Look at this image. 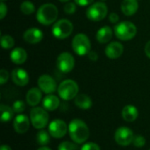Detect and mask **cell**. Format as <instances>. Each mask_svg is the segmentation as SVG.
I'll return each mask as SVG.
<instances>
[{"label": "cell", "mask_w": 150, "mask_h": 150, "mask_svg": "<svg viewBox=\"0 0 150 150\" xmlns=\"http://www.w3.org/2000/svg\"><path fill=\"white\" fill-rule=\"evenodd\" d=\"M69 134L75 143L83 144L88 140L90 130L83 120L75 119L71 120L69 125Z\"/></svg>", "instance_id": "cell-1"}, {"label": "cell", "mask_w": 150, "mask_h": 150, "mask_svg": "<svg viewBox=\"0 0 150 150\" xmlns=\"http://www.w3.org/2000/svg\"><path fill=\"white\" fill-rule=\"evenodd\" d=\"M58 18V9L51 3H47L40 5L36 12V18L38 22L43 25H49L55 23Z\"/></svg>", "instance_id": "cell-2"}, {"label": "cell", "mask_w": 150, "mask_h": 150, "mask_svg": "<svg viewBox=\"0 0 150 150\" xmlns=\"http://www.w3.org/2000/svg\"><path fill=\"white\" fill-rule=\"evenodd\" d=\"M113 32L119 40L126 41L135 37L137 33V27L130 21H121L114 26Z\"/></svg>", "instance_id": "cell-3"}, {"label": "cell", "mask_w": 150, "mask_h": 150, "mask_svg": "<svg viewBox=\"0 0 150 150\" xmlns=\"http://www.w3.org/2000/svg\"><path fill=\"white\" fill-rule=\"evenodd\" d=\"M57 91L62 99L68 101L75 98L78 95L79 87L74 80L66 79L59 84Z\"/></svg>", "instance_id": "cell-4"}, {"label": "cell", "mask_w": 150, "mask_h": 150, "mask_svg": "<svg viewBox=\"0 0 150 150\" xmlns=\"http://www.w3.org/2000/svg\"><path fill=\"white\" fill-rule=\"evenodd\" d=\"M73 29L74 25L71 21L67 18H62L54 24L52 27V33L56 39L63 40L71 35Z\"/></svg>", "instance_id": "cell-5"}, {"label": "cell", "mask_w": 150, "mask_h": 150, "mask_svg": "<svg viewBox=\"0 0 150 150\" xmlns=\"http://www.w3.org/2000/svg\"><path fill=\"white\" fill-rule=\"evenodd\" d=\"M72 48L74 52L79 55L83 56L91 52V44L89 37L84 33H77L72 40Z\"/></svg>", "instance_id": "cell-6"}, {"label": "cell", "mask_w": 150, "mask_h": 150, "mask_svg": "<svg viewBox=\"0 0 150 150\" xmlns=\"http://www.w3.org/2000/svg\"><path fill=\"white\" fill-rule=\"evenodd\" d=\"M107 13V5L104 2H97L88 7L86 11V17L93 22H98L103 20L106 17Z\"/></svg>", "instance_id": "cell-7"}, {"label": "cell", "mask_w": 150, "mask_h": 150, "mask_svg": "<svg viewBox=\"0 0 150 150\" xmlns=\"http://www.w3.org/2000/svg\"><path fill=\"white\" fill-rule=\"evenodd\" d=\"M48 113L42 107H34L30 112V120L36 129H43L48 123Z\"/></svg>", "instance_id": "cell-8"}, {"label": "cell", "mask_w": 150, "mask_h": 150, "mask_svg": "<svg viewBox=\"0 0 150 150\" xmlns=\"http://www.w3.org/2000/svg\"><path fill=\"white\" fill-rule=\"evenodd\" d=\"M56 67L61 72L64 74L71 72L75 67L74 56L68 52H63L60 54L56 59Z\"/></svg>", "instance_id": "cell-9"}, {"label": "cell", "mask_w": 150, "mask_h": 150, "mask_svg": "<svg viewBox=\"0 0 150 150\" xmlns=\"http://www.w3.org/2000/svg\"><path fill=\"white\" fill-rule=\"evenodd\" d=\"M114 138L116 142L123 147L129 146L131 143H133L134 141V133L133 131L127 127H121L118 128L115 132Z\"/></svg>", "instance_id": "cell-10"}, {"label": "cell", "mask_w": 150, "mask_h": 150, "mask_svg": "<svg viewBox=\"0 0 150 150\" xmlns=\"http://www.w3.org/2000/svg\"><path fill=\"white\" fill-rule=\"evenodd\" d=\"M69 131V127L66 125L65 121L62 120H54L50 122L48 126V133L50 135L55 139H61L66 135Z\"/></svg>", "instance_id": "cell-11"}, {"label": "cell", "mask_w": 150, "mask_h": 150, "mask_svg": "<svg viewBox=\"0 0 150 150\" xmlns=\"http://www.w3.org/2000/svg\"><path fill=\"white\" fill-rule=\"evenodd\" d=\"M38 86L42 92L49 95L58 89L56 81L49 75H42L38 79Z\"/></svg>", "instance_id": "cell-12"}, {"label": "cell", "mask_w": 150, "mask_h": 150, "mask_svg": "<svg viewBox=\"0 0 150 150\" xmlns=\"http://www.w3.org/2000/svg\"><path fill=\"white\" fill-rule=\"evenodd\" d=\"M123 51H124V47L119 41L110 42L105 49V55L109 59H112V60H115V59L120 58L122 55Z\"/></svg>", "instance_id": "cell-13"}, {"label": "cell", "mask_w": 150, "mask_h": 150, "mask_svg": "<svg viewBox=\"0 0 150 150\" xmlns=\"http://www.w3.org/2000/svg\"><path fill=\"white\" fill-rule=\"evenodd\" d=\"M23 39L29 44H37L42 40L43 32L37 27H31L24 33Z\"/></svg>", "instance_id": "cell-14"}, {"label": "cell", "mask_w": 150, "mask_h": 150, "mask_svg": "<svg viewBox=\"0 0 150 150\" xmlns=\"http://www.w3.org/2000/svg\"><path fill=\"white\" fill-rule=\"evenodd\" d=\"M30 120L25 114H18L13 121V128L18 134H25L30 127Z\"/></svg>", "instance_id": "cell-15"}, {"label": "cell", "mask_w": 150, "mask_h": 150, "mask_svg": "<svg viewBox=\"0 0 150 150\" xmlns=\"http://www.w3.org/2000/svg\"><path fill=\"white\" fill-rule=\"evenodd\" d=\"M11 80L18 86H25L29 83V75L24 69L17 68L11 71Z\"/></svg>", "instance_id": "cell-16"}, {"label": "cell", "mask_w": 150, "mask_h": 150, "mask_svg": "<svg viewBox=\"0 0 150 150\" xmlns=\"http://www.w3.org/2000/svg\"><path fill=\"white\" fill-rule=\"evenodd\" d=\"M121 11L126 16H133L134 15L139 8L138 0H123L120 4Z\"/></svg>", "instance_id": "cell-17"}, {"label": "cell", "mask_w": 150, "mask_h": 150, "mask_svg": "<svg viewBox=\"0 0 150 150\" xmlns=\"http://www.w3.org/2000/svg\"><path fill=\"white\" fill-rule=\"evenodd\" d=\"M42 98V93L41 90L40 88H32L30 89L25 96L26 103L30 106H36L40 104Z\"/></svg>", "instance_id": "cell-18"}, {"label": "cell", "mask_w": 150, "mask_h": 150, "mask_svg": "<svg viewBox=\"0 0 150 150\" xmlns=\"http://www.w3.org/2000/svg\"><path fill=\"white\" fill-rule=\"evenodd\" d=\"M112 29L108 25L102 26L100 29L97 31L96 39L100 44L108 43L112 40Z\"/></svg>", "instance_id": "cell-19"}, {"label": "cell", "mask_w": 150, "mask_h": 150, "mask_svg": "<svg viewBox=\"0 0 150 150\" xmlns=\"http://www.w3.org/2000/svg\"><path fill=\"white\" fill-rule=\"evenodd\" d=\"M10 57H11V61L13 63L17 65H20L25 63V61L27 60V53L22 47H16L12 49V51L11 52Z\"/></svg>", "instance_id": "cell-20"}, {"label": "cell", "mask_w": 150, "mask_h": 150, "mask_svg": "<svg viewBox=\"0 0 150 150\" xmlns=\"http://www.w3.org/2000/svg\"><path fill=\"white\" fill-rule=\"evenodd\" d=\"M60 105V100L58 98V97L49 94L47 95L42 101V106L45 110L49 111V112H53L54 110H56Z\"/></svg>", "instance_id": "cell-21"}, {"label": "cell", "mask_w": 150, "mask_h": 150, "mask_svg": "<svg viewBox=\"0 0 150 150\" xmlns=\"http://www.w3.org/2000/svg\"><path fill=\"white\" fill-rule=\"evenodd\" d=\"M139 115V112L134 105H127L122 109V118L127 122H134Z\"/></svg>", "instance_id": "cell-22"}, {"label": "cell", "mask_w": 150, "mask_h": 150, "mask_svg": "<svg viewBox=\"0 0 150 150\" xmlns=\"http://www.w3.org/2000/svg\"><path fill=\"white\" fill-rule=\"evenodd\" d=\"M75 105L82 110H88L92 106V100L86 94H79L75 98Z\"/></svg>", "instance_id": "cell-23"}, {"label": "cell", "mask_w": 150, "mask_h": 150, "mask_svg": "<svg viewBox=\"0 0 150 150\" xmlns=\"http://www.w3.org/2000/svg\"><path fill=\"white\" fill-rule=\"evenodd\" d=\"M0 112H1V121L3 123L10 121L13 118L14 111L12 107L6 105H0Z\"/></svg>", "instance_id": "cell-24"}, {"label": "cell", "mask_w": 150, "mask_h": 150, "mask_svg": "<svg viewBox=\"0 0 150 150\" xmlns=\"http://www.w3.org/2000/svg\"><path fill=\"white\" fill-rule=\"evenodd\" d=\"M50 134L45 130H40L36 135V141L39 145L46 146L50 142Z\"/></svg>", "instance_id": "cell-25"}, {"label": "cell", "mask_w": 150, "mask_h": 150, "mask_svg": "<svg viewBox=\"0 0 150 150\" xmlns=\"http://www.w3.org/2000/svg\"><path fill=\"white\" fill-rule=\"evenodd\" d=\"M20 11L25 15H31L35 11V6L31 1L25 0L20 4Z\"/></svg>", "instance_id": "cell-26"}, {"label": "cell", "mask_w": 150, "mask_h": 150, "mask_svg": "<svg viewBox=\"0 0 150 150\" xmlns=\"http://www.w3.org/2000/svg\"><path fill=\"white\" fill-rule=\"evenodd\" d=\"M15 44L14 39L9 35V34H4L1 36V46L4 49H11L13 47Z\"/></svg>", "instance_id": "cell-27"}, {"label": "cell", "mask_w": 150, "mask_h": 150, "mask_svg": "<svg viewBox=\"0 0 150 150\" xmlns=\"http://www.w3.org/2000/svg\"><path fill=\"white\" fill-rule=\"evenodd\" d=\"M12 109L16 113H21L25 110V104L22 100H16L12 105Z\"/></svg>", "instance_id": "cell-28"}, {"label": "cell", "mask_w": 150, "mask_h": 150, "mask_svg": "<svg viewBox=\"0 0 150 150\" xmlns=\"http://www.w3.org/2000/svg\"><path fill=\"white\" fill-rule=\"evenodd\" d=\"M77 145L75 142H63L58 146V150H76Z\"/></svg>", "instance_id": "cell-29"}, {"label": "cell", "mask_w": 150, "mask_h": 150, "mask_svg": "<svg viewBox=\"0 0 150 150\" xmlns=\"http://www.w3.org/2000/svg\"><path fill=\"white\" fill-rule=\"evenodd\" d=\"M64 12L68 15H72L76 12V3H73V2H68L65 4L64 5Z\"/></svg>", "instance_id": "cell-30"}, {"label": "cell", "mask_w": 150, "mask_h": 150, "mask_svg": "<svg viewBox=\"0 0 150 150\" xmlns=\"http://www.w3.org/2000/svg\"><path fill=\"white\" fill-rule=\"evenodd\" d=\"M133 143L136 148H142L146 144V139L142 135H136L134 138Z\"/></svg>", "instance_id": "cell-31"}, {"label": "cell", "mask_w": 150, "mask_h": 150, "mask_svg": "<svg viewBox=\"0 0 150 150\" xmlns=\"http://www.w3.org/2000/svg\"><path fill=\"white\" fill-rule=\"evenodd\" d=\"M81 150H100V147L95 142H87L82 146Z\"/></svg>", "instance_id": "cell-32"}, {"label": "cell", "mask_w": 150, "mask_h": 150, "mask_svg": "<svg viewBox=\"0 0 150 150\" xmlns=\"http://www.w3.org/2000/svg\"><path fill=\"white\" fill-rule=\"evenodd\" d=\"M9 79V73L6 69H2L0 70V84L4 85Z\"/></svg>", "instance_id": "cell-33"}, {"label": "cell", "mask_w": 150, "mask_h": 150, "mask_svg": "<svg viewBox=\"0 0 150 150\" xmlns=\"http://www.w3.org/2000/svg\"><path fill=\"white\" fill-rule=\"evenodd\" d=\"M7 11H8V9H7L6 4H4V2H1L0 4V18L1 19L4 18V17L7 14Z\"/></svg>", "instance_id": "cell-34"}, {"label": "cell", "mask_w": 150, "mask_h": 150, "mask_svg": "<svg viewBox=\"0 0 150 150\" xmlns=\"http://www.w3.org/2000/svg\"><path fill=\"white\" fill-rule=\"evenodd\" d=\"M94 0H75V3L79 6H90Z\"/></svg>", "instance_id": "cell-35"}, {"label": "cell", "mask_w": 150, "mask_h": 150, "mask_svg": "<svg viewBox=\"0 0 150 150\" xmlns=\"http://www.w3.org/2000/svg\"><path fill=\"white\" fill-rule=\"evenodd\" d=\"M109 20L112 24H118L120 22V17L116 12H112L109 15Z\"/></svg>", "instance_id": "cell-36"}, {"label": "cell", "mask_w": 150, "mask_h": 150, "mask_svg": "<svg viewBox=\"0 0 150 150\" xmlns=\"http://www.w3.org/2000/svg\"><path fill=\"white\" fill-rule=\"evenodd\" d=\"M88 56H89V59L93 61V62H96L98 59V54L95 51H91L88 54Z\"/></svg>", "instance_id": "cell-37"}, {"label": "cell", "mask_w": 150, "mask_h": 150, "mask_svg": "<svg viewBox=\"0 0 150 150\" xmlns=\"http://www.w3.org/2000/svg\"><path fill=\"white\" fill-rule=\"evenodd\" d=\"M144 50H145V54H146V55L149 57L150 59V40L149 42H147V44L145 45V48H144Z\"/></svg>", "instance_id": "cell-38"}, {"label": "cell", "mask_w": 150, "mask_h": 150, "mask_svg": "<svg viewBox=\"0 0 150 150\" xmlns=\"http://www.w3.org/2000/svg\"><path fill=\"white\" fill-rule=\"evenodd\" d=\"M0 150H11V147L8 146V145H2Z\"/></svg>", "instance_id": "cell-39"}, {"label": "cell", "mask_w": 150, "mask_h": 150, "mask_svg": "<svg viewBox=\"0 0 150 150\" xmlns=\"http://www.w3.org/2000/svg\"><path fill=\"white\" fill-rule=\"evenodd\" d=\"M38 150H52L51 149H49L48 147H46V146H42L41 148H40Z\"/></svg>", "instance_id": "cell-40"}, {"label": "cell", "mask_w": 150, "mask_h": 150, "mask_svg": "<svg viewBox=\"0 0 150 150\" xmlns=\"http://www.w3.org/2000/svg\"><path fill=\"white\" fill-rule=\"evenodd\" d=\"M60 2H62V3H68V2H69L70 0H59Z\"/></svg>", "instance_id": "cell-41"}, {"label": "cell", "mask_w": 150, "mask_h": 150, "mask_svg": "<svg viewBox=\"0 0 150 150\" xmlns=\"http://www.w3.org/2000/svg\"><path fill=\"white\" fill-rule=\"evenodd\" d=\"M6 0H1V2H5Z\"/></svg>", "instance_id": "cell-42"}, {"label": "cell", "mask_w": 150, "mask_h": 150, "mask_svg": "<svg viewBox=\"0 0 150 150\" xmlns=\"http://www.w3.org/2000/svg\"><path fill=\"white\" fill-rule=\"evenodd\" d=\"M101 1H105V0H101Z\"/></svg>", "instance_id": "cell-43"}, {"label": "cell", "mask_w": 150, "mask_h": 150, "mask_svg": "<svg viewBox=\"0 0 150 150\" xmlns=\"http://www.w3.org/2000/svg\"><path fill=\"white\" fill-rule=\"evenodd\" d=\"M149 150H150V149H149Z\"/></svg>", "instance_id": "cell-44"}]
</instances>
